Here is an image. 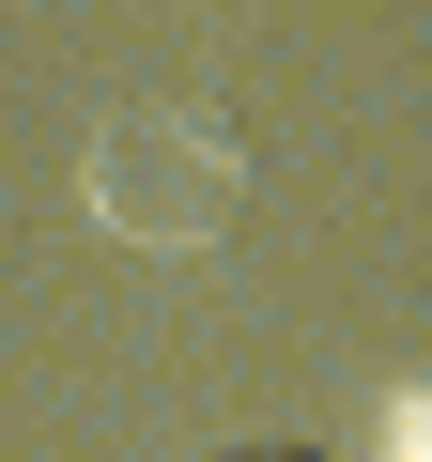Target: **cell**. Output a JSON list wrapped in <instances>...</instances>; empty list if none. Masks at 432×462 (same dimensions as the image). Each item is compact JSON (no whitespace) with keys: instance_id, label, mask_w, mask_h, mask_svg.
Masks as SVG:
<instances>
[{"instance_id":"6da1fadb","label":"cell","mask_w":432,"mask_h":462,"mask_svg":"<svg viewBox=\"0 0 432 462\" xmlns=\"http://www.w3.org/2000/svg\"><path fill=\"white\" fill-rule=\"evenodd\" d=\"M93 216L124 247H216L248 216V124L232 108H124L93 139Z\"/></svg>"},{"instance_id":"7a4b0ae2","label":"cell","mask_w":432,"mask_h":462,"mask_svg":"<svg viewBox=\"0 0 432 462\" xmlns=\"http://www.w3.org/2000/svg\"><path fill=\"white\" fill-rule=\"evenodd\" d=\"M216 462H324V447H216Z\"/></svg>"}]
</instances>
